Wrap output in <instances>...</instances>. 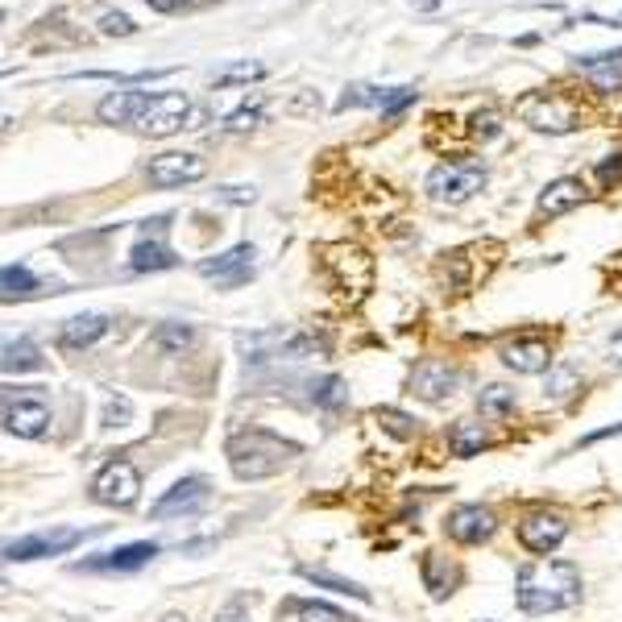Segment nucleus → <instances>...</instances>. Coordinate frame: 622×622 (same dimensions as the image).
Segmentation results:
<instances>
[{"instance_id":"nucleus-18","label":"nucleus","mask_w":622,"mask_h":622,"mask_svg":"<svg viewBox=\"0 0 622 622\" xmlns=\"http://www.w3.org/2000/svg\"><path fill=\"white\" fill-rule=\"evenodd\" d=\"M112 332V320L104 316V311H83V316H71L59 332V345L67 353H83V349H92L96 341H104V336Z\"/></svg>"},{"instance_id":"nucleus-37","label":"nucleus","mask_w":622,"mask_h":622,"mask_svg":"<svg viewBox=\"0 0 622 622\" xmlns=\"http://www.w3.org/2000/svg\"><path fill=\"white\" fill-rule=\"evenodd\" d=\"M473 133L482 137V141H494V137L502 133V117H498L494 108H482V112L473 117Z\"/></svg>"},{"instance_id":"nucleus-29","label":"nucleus","mask_w":622,"mask_h":622,"mask_svg":"<svg viewBox=\"0 0 622 622\" xmlns=\"http://www.w3.org/2000/svg\"><path fill=\"white\" fill-rule=\"evenodd\" d=\"M299 577H307L311 585H324V589H332V593H349V598H357V602H370V589H361L357 581H349V577H336V573H328V569H299Z\"/></svg>"},{"instance_id":"nucleus-23","label":"nucleus","mask_w":622,"mask_h":622,"mask_svg":"<svg viewBox=\"0 0 622 622\" xmlns=\"http://www.w3.org/2000/svg\"><path fill=\"white\" fill-rule=\"evenodd\" d=\"M399 88H378V83H349L336 100V112H349V108H386L394 100Z\"/></svg>"},{"instance_id":"nucleus-19","label":"nucleus","mask_w":622,"mask_h":622,"mask_svg":"<svg viewBox=\"0 0 622 622\" xmlns=\"http://www.w3.org/2000/svg\"><path fill=\"white\" fill-rule=\"evenodd\" d=\"M589 200V191L581 179H552L544 191H540V200H535V216H564V212H573Z\"/></svg>"},{"instance_id":"nucleus-41","label":"nucleus","mask_w":622,"mask_h":622,"mask_svg":"<svg viewBox=\"0 0 622 622\" xmlns=\"http://www.w3.org/2000/svg\"><path fill=\"white\" fill-rule=\"evenodd\" d=\"M220 200H229V204H253V200H258V191H253V187H220Z\"/></svg>"},{"instance_id":"nucleus-7","label":"nucleus","mask_w":622,"mask_h":622,"mask_svg":"<svg viewBox=\"0 0 622 622\" xmlns=\"http://www.w3.org/2000/svg\"><path fill=\"white\" fill-rule=\"evenodd\" d=\"M92 535V527H50V531H34V535H21V540H9L5 544V556L9 560H42V556H63L71 552L75 544H83Z\"/></svg>"},{"instance_id":"nucleus-27","label":"nucleus","mask_w":622,"mask_h":622,"mask_svg":"<svg viewBox=\"0 0 622 622\" xmlns=\"http://www.w3.org/2000/svg\"><path fill=\"white\" fill-rule=\"evenodd\" d=\"M150 345L162 353V357H183L191 345H195V328L191 324H162L154 336H150Z\"/></svg>"},{"instance_id":"nucleus-5","label":"nucleus","mask_w":622,"mask_h":622,"mask_svg":"<svg viewBox=\"0 0 622 622\" xmlns=\"http://www.w3.org/2000/svg\"><path fill=\"white\" fill-rule=\"evenodd\" d=\"M50 423V403L30 386V390H9L5 394V432L21 440H38Z\"/></svg>"},{"instance_id":"nucleus-11","label":"nucleus","mask_w":622,"mask_h":622,"mask_svg":"<svg viewBox=\"0 0 622 622\" xmlns=\"http://www.w3.org/2000/svg\"><path fill=\"white\" fill-rule=\"evenodd\" d=\"M208 502H212V486H208V477H183V482H175L171 490H166V494L150 506V519L195 515V511H204Z\"/></svg>"},{"instance_id":"nucleus-36","label":"nucleus","mask_w":622,"mask_h":622,"mask_svg":"<svg viewBox=\"0 0 622 622\" xmlns=\"http://www.w3.org/2000/svg\"><path fill=\"white\" fill-rule=\"evenodd\" d=\"M100 34H108V38H129V34H137V25H133V17H129V13L112 9V13H104V17H100Z\"/></svg>"},{"instance_id":"nucleus-14","label":"nucleus","mask_w":622,"mask_h":622,"mask_svg":"<svg viewBox=\"0 0 622 622\" xmlns=\"http://www.w3.org/2000/svg\"><path fill=\"white\" fill-rule=\"evenodd\" d=\"M564 535H569V519L556 515V511H535L519 523V544L535 556H548L564 544Z\"/></svg>"},{"instance_id":"nucleus-17","label":"nucleus","mask_w":622,"mask_h":622,"mask_svg":"<svg viewBox=\"0 0 622 622\" xmlns=\"http://www.w3.org/2000/svg\"><path fill=\"white\" fill-rule=\"evenodd\" d=\"M154 556H158V544L141 540V544H125V548L100 552V556H92V560H83L79 569H88V573H137V569H146Z\"/></svg>"},{"instance_id":"nucleus-1","label":"nucleus","mask_w":622,"mask_h":622,"mask_svg":"<svg viewBox=\"0 0 622 622\" xmlns=\"http://www.w3.org/2000/svg\"><path fill=\"white\" fill-rule=\"evenodd\" d=\"M515 598L523 614H556L581 602V569L569 560H535L515 577Z\"/></svg>"},{"instance_id":"nucleus-38","label":"nucleus","mask_w":622,"mask_h":622,"mask_svg":"<svg viewBox=\"0 0 622 622\" xmlns=\"http://www.w3.org/2000/svg\"><path fill=\"white\" fill-rule=\"evenodd\" d=\"M378 423H386V428L394 432V436H415V428H411V419L403 415V411H390V407H378Z\"/></svg>"},{"instance_id":"nucleus-44","label":"nucleus","mask_w":622,"mask_h":622,"mask_svg":"<svg viewBox=\"0 0 622 622\" xmlns=\"http://www.w3.org/2000/svg\"><path fill=\"white\" fill-rule=\"evenodd\" d=\"M606 353H610V365H614V370H622V332H614V336H610Z\"/></svg>"},{"instance_id":"nucleus-22","label":"nucleus","mask_w":622,"mask_h":622,"mask_svg":"<svg viewBox=\"0 0 622 622\" xmlns=\"http://www.w3.org/2000/svg\"><path fill=\"white\" fill-rule=\"evenodd\" d=\"M0 365H5V374H30V370H42V349L30 341V336H9Z\"/></svg>"},{"instance_id":"nucleus-2","label":"nucleus","mask_w":622,"mask_h":622,"mask_svg":"<svg viewBox=\"0 0 622 622\" xmlns=\"http://www.w3.org/2000/svg\"><path fill=\"white\" fill-rule=\"evenodd\" d=\"M295 457H299V444L282 440L274 432H262V428L241 432V436L229 440V465H233V473L241 477V482H262V477H274V473L287 469Z\"/></svg>"},{"instance_id":"nucleus-20","label":"nucleus","mask_w":622,"mask_h":622,"mask_svg":"<svg viewBox=\"0 0 622 622\" xmlns=\"http://www.w3.org/2000/svg\"><path fill=\"white\" fill-rule=\"evenodd\" d=\"M573 63L585 75H593V88H598V92H614L622 83V46L618 50H602V54H577Z\"/></svg>"},{"instance_id":"nucleus-24","label":"nucleus","mask_w":622,"mask_h":622,"mask_svg":"<svg viewBox=\"0 0 622 622\" xmlns=\"http://www.w3.org/2000/svg\"><path fill=\"white\" fill-rule=\"evenodd\" d=\"M486 428L477 419H457L452 423V432H448V452L452 457H473V452H482L486 448Z\"/></svg>"},{"instance_id":"nucleus-3","label":"nucleus","mask_w":622,"mask_h":622,"mask_svg":"<svg viewBox=\"0 0 622 622\" xmlns=\"http://www.w3.org/2000/svg\"><path fill=\"white\" fill-rule=\"evenodd\" d=\"M428 195L436 204H465L469 195H477L486 187V162L477 158H461V162H440L428 175Z\"/></svg>"},{"instance_id":"nucleus-16","label":"nucleus","mask_w":622,"mask_h":622,"mask_svg":"<svg viewBox=\"0 0 622 622\" xmlns=\"http://www.w3.org/2000/svg\"><path fill=\"white\" fill-rule=\"evenodd\" d=\"M494 531H498V519H494L490 506L469 502V506H457V511L448 515V535L457 544H486Z\"/></svg>"},{"instance_id":"nucleus-45","label":"nucleus","mask_w":622,"mask_h":622,"mask_svg":"<svg viewBox=\"0 0 622 622\" xmlns=\"http://www.w3.org/2000/svg\"><path fill=\"white\" fill-rule=\"evenodd\" d=\"M208 121V108L204 104H191V117H187V129H204Z\"/></svg>"},{"instance_id":"nucleus-30","label":"nucleus","mask_w":622,"mask_h":622,"mask_svg":"<svg viewBox=\"0 0 622 622\" xmlns=\"http://www.w3.org/2000/svg\"><path fill=\"white\" fill-rule=\"evenodd\" d=\"M262 117H266V100L253 96V100H245L241 108H233L229 117H224V133H249V129L262 125Z\"/></svg>"},{"instance_id":"nucleus-8","label":"nucleus","mask_w":622,"mask_h":622,"mask_svg":"<svg viewBox=\"0 0 622 622\" xmlns=\"http://www.w3.org/2000/svg\"><path fill=\"white\" fill-rule=\"evenodd\" d=\"M137 494H141V477H137V469L129 461H108L92 482V498L100 506H117V511L133 506Z\"/></svg>"},{"instance_id":"nucleus-40","label":"nucleus","mask_w":622,"mask_h":622,"mask_svg":"<svg viewBox=\"0 0 622 622\" xmlns=\"http://www.w3.org/2000/svg\"><path fill=\"white\" fill-rule=\"evenodd\" d=\"M216 622H249V610H245V598H233L229 606H224L216 614Z\"/></svg>"},{"instance_id":"nucleus-43","label":"nucleus","mask_w":622,"mask_h":622,"mask_svg":"<svg viewBox=\"0 0 622 622\" xmlns=\"http://www.w3.org/2000/svg\"><path fill=\"white\" fill-rule=\"evenodd\" d=\"M146 5H150L154 13H179V9H191L195 0H146Z\"/></svg>"},{"instance_id":"nucleus-47","label":"nucleus","mask_w":622,"mask_h":622,"mask_svg":"<svg viewBox=\"0 0 622 622\" xmlns=\"http://www.w3.org/2000/svg\"><path fill=\"white\" fill-rule=\"evenodd\" d=\"M411 5H419V9H436L440 0H411Z\"/></svg>"},{"instance_id":"nucleus-21","label":"nucleus","mask_w":622,"mask_h":622,"mask_svg":"<svg viewBox=\"0 0 622 622\" xmlns=\"http://www.w3.org/2000/svg\"><path fill=\"white\" fill-rule=\"evenodd\" d=\"M502 361L511 365L515 374H544L552 370V353L544 341H515V345H506L502 349Z\"/></svg>"},{"instance_id":"nucleus-28","label":"nucleus","mask_w":622,"mask_h":622,"mask_svg":"<svg viewBox=\"0 0 622 622\" xmlns=\"http://www.w3.org/2000/svg\"><path fill=\"white\" fill-rule=\"evenodd\" d=\"M38 287H42V282L34 278V270H30V266H17V262H9L5 270H0V295H5V303H13V299H30Z\"/></svg>"},{"instance_id":"nucleus-46","label":"nucleus","mask_w":622,"mask_h":622,"mask_svg":"<svg viewBox=\"0 0 622 622\" xmlns=\"http://www.w3.org/2000/svg\"><path fill=\"white\" fill-rule=\"evenodd\" d=\"M610 436H622V423H614V428H602V432H589L585 444H598V440H610Z\"/></svg>"},{"instance_id":"nucleus-6","label":"nucleus","mask_w":622,"mask_h":622,"mask_svg":"<svg viewBox=\"0 0 622 622\" xmlns=\"http://www.w3.org/2000/svg\"><path fill=\"white\" fill-rule=\"evenodd\" d=\"M519 117H523V125L540 129V133H573V129L581 125L577 108L564 104V100L552 96V92H531V96H523V100H519Z\"/></svg>"},{"instance_id":"nucleus-25","label":"nucleus","mask_w":622,"mask_h":622,"mask_svg":"<svg viewBox=\"0 0 622 622\" xmlns=\"http://www.w3.org/2000/svg\"><path fill=\"white\" fill-rule=\"evenodd\" d=\"M423 585H428V593L436 602H444L452 593V585H457V569H452L440 552H428L423 556Z\"/></svg>"},{"instance_id":"nucleus-33","label":"nucleus","mask_w":622,"mask_h":622,"mask_svg":"<svg viewBox=\"0 0 622 622\" xmlns=\"http://www.w3.org/2000/svg\"><path fill=\"white\" fill-rule=\"evenodd\" d=\"M253 79H266L262 63H233V67L216 71V88H233V83H253Z\"/></svg>"},{"instance_id":"nucleus-15","label":"nucleus","mask_w":622,"mask_h":622,"mask_svg":"<svg viewBox=\"0 0 622 622\" xmlns=\"http://www.w3.org/2000/svg\"><path fill=\"white\" fill-rule=\"evenodd\" d=\"M158 92H146V88H121V92H108L100 104H96V117L104 125H141V117L150 112Z\"/></svg>"},{"instance_id":"nucleus-48","label":"nucleus","mask_w":622,"mask_h":622,"mask_svg":"<svg viewBox=\"0 0 622 622\" xmlns=\"http://www.w3.org/2000/svg\"><path fill=\"white\" fill-rule=\"evenodd\" d=\"M166 622H187V618L183 614H166Z\"/></svg>"},{"instance_id":"nucleus-12","label":"nucleus","mask_w":622,"mask_h":622,"mask_svg":"<svg viewBox=\"0 0 622 622\" xmlns=\"http://www.w3.org/2000/svg\"><path fill=\"white\" fill-rule=\"evenodd\" d=\"M465 374L457 370V365H448V361H423L419 370L411 374V394L423 403H444L452 399V394L461 390Z\"/></svg>"},{"instance_id":"nucleus-26","label":"nucleus","mask_w":622,"mask_h":622,"mask_svg":"<svg viewBox=\"0 0 622 622\" xmlns=\"http://www.w3.org/2000/svg\"><path fill=\"white\" fill-rule=\"evenodd\" d=\"M577 390H581L577 365H569V361L552 365V370H548V382H544V399H548V403H569Z\"/></svg>"},{"instance_id":"nucleus-39","label":"nucleus","mask_w":622,"mask_h":622,"mask_svg":"<svg viewBox=\"0 0 622 622\" xmlns=\"http://www.w3.org/2000/svg\"><path fill=\"white\" fill-rule=\"evenodd\" d=\"M598 179L610 187V183H618L622 179V154H610L606 162H598Z\"/></svg>"},{"instance_id":"nucleus-4","label":"nucleus","mask_w":622,"mask_h":622,"mask_svg":"<svg viewBox=\"0 0 622 622\" xmlns=\"http://www.w3.org/2000/svg\"><path fill=\"white\" fill-rule=\"evenodd\" d=\"M166 229H171V216L146 220V229H141V237L129 249V270L133 274H158V270H175L179 266V253L166 245Z\"/></svg>"},{"instance_id":"nucleus-32","label":"nucleus","mask_w":622,"mask_h":622,"mask_svg":"<svg viewBox=\"0 0 622 622\" xmlns=\"http://www.w3.org/2000/svg\"><path fill=\"white\" fill-rule=\"evenodd\" d=\"M311 399H316V407H324V411H336V407L349 403V390H345L341 378H320L316 386H311Z\"/></svg>"},{"instance_id":"nucleus-34","label":"nucleus","mask_w":622,"mask_h":622,"mask_svg":"<svg viewBox=\"0 0 622 622\" xmlns=\"http://www.w3.org/2000/svg\"><path fill=\"white\" fill-rule=\"evenodd\" d=\"M133 419V403H129V394H108V403H104V415L100 423L112 432V428H125V423Z\"/></svg>"},{"instance_id":"nucleus-42","label":"nucleus","mask_w":622,"mask_h":622,"mask_svg":"<svg viewBox=\"0 0 622 622\" xmlns=\"http://www.w3.org/2000/svg\"><path fill=\"white\" fill-rule=\"evenodd\" d=\"M411 100H415V88H399V92H394V100L382 108V117H399V112H403Z\"/></svg>"},{"instance_id":"nucleus-13","label":"nucleus","mask_w":622,"mask_h":622,"mask_svg":"<svg viewBox=\"0 0 622 622\" xmlns=\"http://www.w3.org/2000/svg\"><path fill=\"white\" fill-rule=\"evenodd\" d=\"M187 117H191V100L183 92H158L137 129L150 137H171V133L187 129Z\"/></svg>"},{"instance_id":"nucleus-31","label":"nucleus","mask_w":622,"mask_h":622,"mask_svg":"<svg viewBox=\"0 0 622 622\" xmlns=\"http://www.w3.org/2000/svg\"><path fill=\"white\" fill-rule=\"evenodd\" d=\"M515 403H519V399H515V390H511V386H498V382L486 386V390H482V399H477L482 415H494V419H498V415H511Z\"/></svg>"},{"instance_id":"nucleus-9","label":"nucleus","mask_w":622,"mask_h":622,"mask_svg":"<svg viewBox=\"0 0 622 622\" xmlns=\"http://www.w3.org/2000/svg\"><path fill=\"white\" fill-rule=\"evenodd\" d=\"M253 266H258V249H253L249 241H241L233 249L216 253V258H204L195 270H200L208 282H216V287H241V282L253 278Z\"/></svg>"},{"instance_id":"nucleus-35","label":"nucleus","mask_w":622,"mask_h":622,"mask_svg":"<svg viewBox=\"0 0 622 622\" xmlns=\"http://www.w3.org/2000/svg\"><path fill=\"white\" fill-rule=\"evenodd\" d=\"M295 618L299 622H349L336 606H328V602H299L295 606Z\"/></svg>"},{"instance_id":"nucleus-10","label":"nucleus","mask_w":622,"mask_h":622,"mask_svg":"<svg viewBox=\"0 0 622 622\" xmlns=\"http://www.w3.org/2000/svg\"><path fill=\"white\" fill-rule=\"evenodd\" d=\"M208 175V162L200 154H187V150H171V154H158L146 162V179L154 187H191Z\"/></svg>"}]
</instances>
